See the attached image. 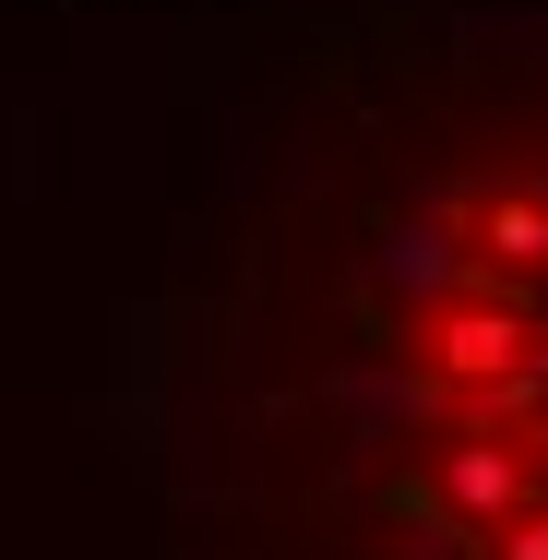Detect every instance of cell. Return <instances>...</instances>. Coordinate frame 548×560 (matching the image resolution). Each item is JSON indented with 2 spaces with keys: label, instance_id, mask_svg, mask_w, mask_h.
<instances>
[{
  "label": "cell",
  "instance_id": "1",
  "mask_svg": "<svg viewBox=\"0 0 548 560\" xmlns=\"http://www.w3.org/2000/svg\"><path fill=\"white\" fill-rule=\"evenodd\" d=\"M406 501L477 560H548V119L406 226Z\"/></svg>",
  "mask_w": 548,
  "mask_h": 560
}]
</instances>
